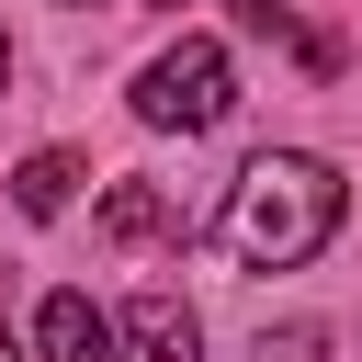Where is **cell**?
I'll return each mask as SVG.
<instances>
[{"label":"cell","instance_id":"cell-1","mask_svg":"<svg viewBox=\"0 0 362 362\" xmlns=\"http://www.w3.org/2000/svg\"><path fill=\"white\" fill-rule=\"evenodd\" d=\"M339 170L328 158H305V147H260L238 181H226V215H215V249L226 260H249V272H294V260H317L328 238H339Z\"/></svg>","mask_w":362,"mask_h":362},{"label":"cell","instance_id":"cell-2","mask_svg":"<svg viewBox=\"0 0 362 362\" xmlns=\"http://www.w3.org/2000/svg\"><path fill=\"white\" fill-rule=\"evenodd\" d=\"M136 113H147V124H170V136H215V124L238 113V57H226L215 34L158 45V57L136 68Z\"/></svg>","mask_w":362,"mask_h":362},{"label":"cell","instance_id":"cell-3","mask_svg":"<svg viewBox=\"0 0 362 362\" xmlns=\"http://www.w3.org/2000/svg\"><path fill=\"white\" fill-rule=\"evenodd\" d=\"M34 351L45 362H124V339H113V317L90 294H45L34 305Z\"/></svg>","mask_w":362,"mask_h":362},{"label":"cell","instance_id":"cell-4","mask_svg":"<svg viewBox=\"0 0 362 362\" xmlns=\"http://www.w3.org/2000/svg\"><path fill=\"white\" fill-rule=\"evenodd\" d=\"M113 339H124V362H204V328H192L181 294H136Z\"/></svg>","mask_w":362,"mask_h":362},{"label":"cell","instance_id":"cell-5","mask_svg":"<svg viewBox=\"0 0 362 362\" xmlns=\"http://www.w3.org/2000/svg\"><path fill=\"white\" fill-rule=\"evenodd\" d=\"M68 192H79V158H68V147H34V158L11 170V204H23V215H68Z\"/></svg>","mask_w":362,"mask_h":362},{"label":"cell","instance_id":"cell-6","mask_svg":"<svg viewBox=\"0 0 362 362\" xmlns=\"http://www.w3.org/2000/svg\"><path fill=\"white\" fill-rule=\"evenodd\" d=\"M170 226H181V215H170L147 181H113V192H102V238H124V249H136V238H170Z\"/></svg>","mask_w":362,"mask_h":362},{"label":"cell","instance_id":"cell-7","mask_svg":"<svg viewBox=\"0 0 362 362\" xmlns=\"http://www.w3.org/2000/svg\"><path fill=\"white\" fill-rule=\"evenodd\" d=\"M238 23H249V34H283L305 68H328V34H305V23H294V0H238Z\"/></svg>","mask_w":362,"mask_h":362},{"label":"cell","instance_id":"cell-8","mask_svg":"<svg viewBox=\"0 0 362 362\" xmlns=\"http://www.w3.org/2000/svg\"><path fill=\"white\" fill-rule=\"evenodd\" d=\"M0 90H11V34H0Z\"/></svg>","mask_w":362,"mask_h":362},{"label":"cell","instance_id":"cell-9","mask_svg":"<svg viewBox=\"0 0 362 362\" xmlns=\"http://www.w3.org/2000/svg\"><path fill=\"white\" fill-rule=\"evenodd\" d=\"M0 362H23V351H11V328H0Z\"/></svg>","mask_w":362,"mask_h":362},{"label":"cell","instance_id":"cell-10","mask_svg":"<svg viewBox=\"0 0 362 362\" xmlns=\"http://www.w3.org/2000/svg\"><path fill=\"white\" fill-rule=\"evenodd\" d=\"M158 11H181V0H158Z\"/></svg>","mask_w":362,"mask_h":362}]
</instances>
